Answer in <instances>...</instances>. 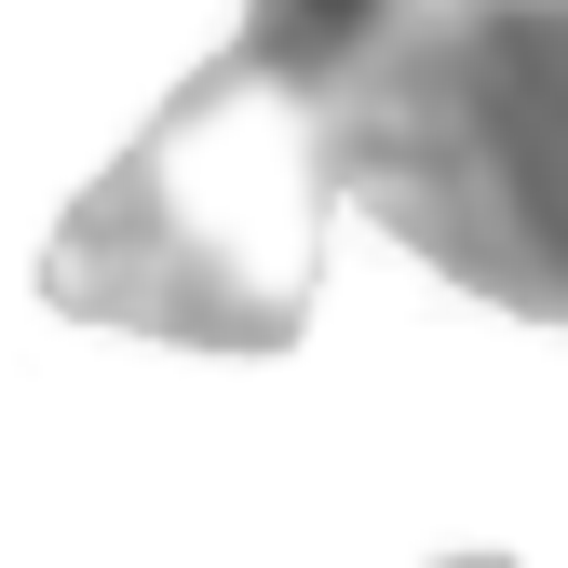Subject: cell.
<instances>
[{"mask_svg":"<svg viewBox=\"0 0 568 568\" xmlns=\"http://www.w3.org/2000/svg\"><path fill=\"white\" fill-rule=\"evenodd\" d=\"M338 122L257 54H217L135 122V150L54 217L41 298L68 325H135L176 352H284L325 284Z\"/></svg>","mask_w":568,"mask_h":568,"instance_id":"1","label":"cell"},{"mask_svg":"<svg viewBox=\"0 0 568 568\" xmlns=\"http://www.w3.org/2000/svg\"><path fill=\"white\" fill-rule=\"evenodd\" d=\"M338 190L460 298L568 338V0H434L338 109Z\"/></svg>","mask_w":568,"mask_h":568,"instance_id":"2","label":"cell"},{"mask_svg":"<svg viewBox=\"0 0 568 568\" xmlns=\"http://www.w3.org/2000/svg\"><path fill=\"white\" fill-rule=\"evenodd\" d=\"M419 14H434V0H244V41H231V54H257L284 95H312V109L338 122V109L393 68V41H406Z\"/></svg>","mask_w":568,"mask_h":568,"instance_id":"3","label":"cell"},{"mask_svg":"<svg viewBox=\"0 0 568 568\" xmlns=\"http://www.w3.org/2000/svg\"><path fill=\"white\" fill-rule=\"evenodd\" d=\"M447 568H515V555H447Z\"/></svg>","mask_w":568,"mask_h":568,"instance_id":"4","label":"cell"}]
</instances>
